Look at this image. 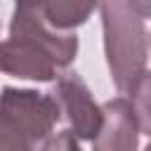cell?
Wrapping results in <instances>:
<instances>
[{"label":"cell","instance_id":"obj_8","mask_svg":"<svg viewBox=\"0 0 151 151\" xmlns=\"http://www.w3.org/2000/svg\"><path fill=\"white\" fill-rule=\"evenodd\" d=\"M0 151H33V144L0 113Z\"/></svg>","mask_w":151,"mask_h":151},{"label":"cell","instance_id":"obj_10","mask_svg":"<svg viewBox=\"0 0 151 151\" xmlns=\"http://www.w3.org/2000/svg\"><path fill=\"white\" fill-rule=\"evenodd\" d=\"M127 5L139 19H151V0H127Z\"/></svg>","mask_w":151,"mask_h":151},{"label":"cell","instance_id":"obj_9","mask_svg":"<svg viewBox=\"0 0 151 151\" xmlns=\"http://www.w3.org/2000/svg\"><path fill=\"white\" fill-rule=\"evenodd\" d=\"M40 151H80V146H78V139L71 130H61V132L47 137Z\"/></svg>","mask_w":151,"mask_h":151},{"label":"cell","instance_id":"obj_7","mask_svg":"<svg viewBox=\"0 0 151 151\" xmlns=\"http://www.w3.org/2000/svg\"><path fill=\"white\" fill-rule=\"evenodd\" d=\"M127 94H130V106L139 125V132L151 137V71H144Z\"/></svg>","mask_w":151,"mask_h":151},{"label":"cell","instance_id":"obj_1","mask_svg":"<svg viewBox=\"0 0 151 151\" xmlns=\"http://www.w3.org/2000/svg\"><path fill=\"white\" fill-rule=\"evenodd\" d=\"M78 52V38L52 28L38 12L17 7L9 38L0 42V73L26 80H54Z\"/></svg>","mask_w":151,"mask_h":151},{"label":"cell","instance_id":"obj_3","mask_svg":"<svg viewBox=\"0 0 151 151\" xmlns=\"http://www.w3.org/2000/svg\"><path fill=\"white\" fill-rule=\"evenodd\" d=\"M0 113L35 146L38 142L47 139L61 116V109L52 94L5 87L0 92Z\"/></svg>","mask_w":151,"mask_h":151},{"label":"cell","instance_id":"obj_2","mask_svg":"<svg viewBox=\"0 0 151 151\" xmlns=\"http://www.w3.org/2000/svg\"><path fill=\"white\" fill-rule=\"evenodd\" d=\"M99 7L111 80L118 92L125 94L144 73L149 57V35L144 21L132 12L127 0H99Z\"/></svg>","mask_w":151,"mask_h":151},{"label":"cell","instance_id":"obj_12","mask_svg":"<svg viewBox=\"0 0 151 151\" xmlns=\"http://www.w3.org/2000/svg\"><path fill=\"white\" fill-rule=\"evenodd\" d=\"M144 151H151V144H149V146H146V149H144Z\"/></svg>","mask_w":151,"mask_h":151},{"label":"cell","instance_id":"obj_4","mask_svg":"<svg viewBox=\"0 0 151 151\" xmlns=\"http://www.w3.org/2000/svg\"><path fill=\"white\" fill-rule=\"evenodd\" d=\"M52 97L66 116L71 132L78 139H94L104 125V111L92 99L87 85L78 73H64L57 78Z\"/></svg>","mask_w":151,"mask_h":151},{"label":"cell","instance_id":"obj_6","mask_svg":"<svg viewBox=\"0 0 151 151\" xmlns=\"http://www.w3.org/2000/svg\"><path fill=\"white\" fill-rule=\"evenodd\" d=\"M99 0H45L38 14L57 31L68 33L71 28L85 24L94 12Z\"/></svg>","mask_w":151,"mask_h":151},{"label":"cell","instance_id":"obj_11","mask_svg":"<svg viewBox=\"0 0 151 151\" xmlns=\"http://www.w3.org/2000/svg\"><path fill=\"white\" fill-rule=\"evenodd\" d=\"M42 2H45V0H17V7H24V9H33V12H38Z\"/></svg>","mask_w":151,"mask_h":151},{"label":"cell","instance_id":"obj_5","mask_svg":"<svg viewBox=\"0 0 151 151\" xmlns=\"http://www.w3.org/2000/svg\"><path fill=\"white\" fill-rule=\"evenodd\" d=\"M104 125L92 139V151H137L139 125L127 99L118 97L101 106Z\"/></svg>","mask_w":151,"mask_h":151}]
</instances>
